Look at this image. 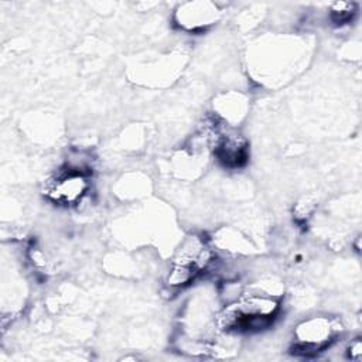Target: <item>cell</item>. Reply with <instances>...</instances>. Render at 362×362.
<instances>
[{"instance_id":"obj_1","label":"cell","mask_w":362,"mask_h":362,"mask_svg":"<svg viewBox=\"0 0 362 362\" xmlns=\"http://www.w3.org/2000/svg\"><path fill=\"white\" fill-rule=\"evenodd\" d=\"M339 331L338 322L329 317H308L296 325L293 349L301 356L317 355L332 345Z\"/></svg>"},{"instance_id":"obj_2","label":"cell","mask_w":362,"mask_h":362,"mask_svg":"<svg viewBox=\"0 0 362 362\" xmlns=\"http://www.w3.org/2000/svg\"><path fill=\"white\" fill-rule=\"evenodd\" d=\"M88 174L72 171L65 167L45 184V195L61 205H74L88 194Z\"/></svg>"},{"instance_id":"obj_3","label":"cell","mask_w":362,"mask_h":362,"mask_svg":"<svg viewBox=\"0 0 362 362\" xmlns=\"http://www.w3.org/2000/svg\"><path fill=\"white\" fill-rule=\"evenodd\" d=\"M212 146L219 161L228 167H240L247 158V143L236 132L214 130Z\"/></svg>"},{"instance_id":"obj_4","label":"cell","mask_w":362,"mask_h":362,"mask_svg":"<svg viewBox=\"0 0 362 362\" xmlns=\"http://www.w3.org/2000/svg\"><path fill=\"white\" fill-rule=\"evenodd\" d=\"M219 16V8L214 3L195 1L184 3L175 11L177 23L189 31L204 30L214 24Z\"/></svg>"},{"instance_id":"obj_5","label":"cell","mask_w":362,"mask_h":362,"mask_svg":"<svg viewBox=\"0 0 362 362\" xmlns=\"http://www.w3.org/2000/svg\"><path fill=\"white\" fill-rule=\"evenodd\" d=\"M356 13V6L355 3H348V1H339L331 6L329 14L332 21L337 24H345L354 18Z\"/></svg>"},{"instance_id":"obj_6","label":"cell","mask_w":362,"mask_h":362,"mask_svg":"<svg viewBox=\"0 0 362 362\" xmlns=\"http://www.w3.org/2000/svg\"><path fill=\"white\" fill-rule=\"evenodd\" d=\"M348 356L352 361H359L361 359V356H362V344H361L359 338H356L351 342V345L348 348Z\"/></svg>"}]
</instances>
